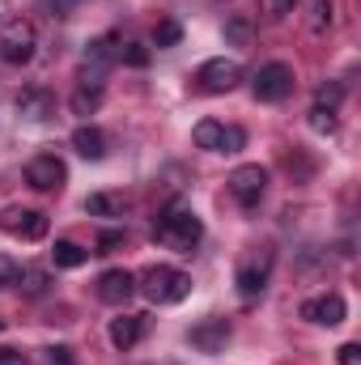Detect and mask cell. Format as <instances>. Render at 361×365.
<instances>
[{"label":"cell","mask_w":361,"mask_h":365,"mask_svg":"<svg viewBox=\"0 0 361 365\" xmlns=\"http://www.w3.org/2000/svg\"><path fill=\"white\" fill-rule=\"evenodd\" d=\"M264 4H268V13H276V17H285V13L298 9V0H264Z\"/></svg>","instance_id":"cell-34"},{"label":"cell","mask_w":361,"mask_h":365,"mask_svg":"<svg viewBox=\"0 0 361 365\" xmlns=\"http://www.w3.org/2000/svg\"><path fill=\"white\" fill-rule=\"evenodd\" d=\"M187 340H191L195 353L217 357V353H225V344H230V323H225V319H204V323H195V327L187 331Z\"/></svg>","instance_id":"cell-10"},{"label":"cell","mask_w":361,"mask_h":365,"mask_svg":"<svg viewBox=\"0 0 361 365\" xmlns=\"http://www.w3.org/2000/svg\"><path fill=\"white\" fill-rule=\"evenodd\" d=\"M243 145H247V132H243V128H234V123L221 128V145H217V153H238Z\"/></svg>","instance_id":"cell-25"},{"label":"cell","mask_w":361,"mask_h":365,"mask_svg":"<svg viewBox=\"0 0 361 365\" xmlns=\"http://www.w3.org/2000/svg\"><path fill=\"white\" fill-rule=\"evenodd\" d=\"M340 98H345V90H340V86H319V93H315V106L336 110V106H340Z\"/></svg>","instance_id":"cell-29"},{"label":"cell","mask_w":361,"mask_h":365,"mask_svg":"<svg viewBox=\"0 0 361 365\" xmlns=\"http://www.w3.org/2000/svg\"><path fill=\"white\" fill-rule=\"evenodd\" d=\"M310 128H315V132H336V110L310 106Z\"/></svg>","instance_id":"cell-28"},{"label":"cell","mask_w":361,"mask_h":365,"mask_svg":"<svg viewBox=\"0 0 361 365\" xmlns=\"http://www.w3.org/2000/svg\"><path fill=\"white\" fill-rule=\"evenodd\" d=\"M93 251H86V247H77V242H68V238H60L56 247H51V264L56 268H81V264H90Z\"/></svg>","instance_id":"cell-17"},{"label":"cell","mask_w":361,"mask_h":365,"mask_svg":"<svg viewBox=\"0 0 361 365\" xmlns=\"http://www.w3.org/2000/svg\"><path fill=\"white\" fill-rule=\"evenodd\" d=\"M73 149H77L86 162H102V158H106V132L93 128V123H81V128L73 132Z\"/></svg>","instance_id":"cell-16"},{"label":"cell","mask_w":361,"mask_h":365,"mask_svg":"<svg viewBox=\"0 0 361 365\" xmlns=\"http://www.w3.org/2000/svg\"><path fill=\"white\" fill-rule=\"evenodd\" d=\"M0 365H30V357L21 349H0Z\"/></svg>","instance_id":"cell-33"},{"label":"cell","mask_w":361,"mask_h":365,"mask_svg":"<svg viewBox=\"0 0 361 365\" xmlns=\"http://www.w3.org/2000/svg\"><path fill=\"white\" fill-rule=\"evenodd\" d=\"M119 60H123L128 68H145V64H149V47H145V43H123V47H119Z\"/></svg>","instance_id":"cell-24"},{"label":"cell","mask_w":361,"mask_h":365,"mask_svg":"<svg viewBox=\"0 0 361 365\" xmlns=\"http://www.w3.org/2000/svg\"><path fill=\"white\" fill-rule=\"evenodd\" d=\"M225 182H230V195H234L243 208H255V204L264 200V191H268V170H264V166H238Z\"/></svg>","instance_id":"cell-8"},{"label":"cell","mask_w":361,"mask_h":365,"mask_svg":"<svg viewBox=\"0 0 361 365\" xmlns=\"http://www.w3.org/2000/svg\"><path fill=\"white\" fill-rule=\"evenodd\" d=\"M251 93H255V102H285L293 93V68L285 60L260 64L255 77H251Z\"/></svg>","instance_id":"cell-3"},{"label":"cell","mask_w":361,"mask_h":365,"mask_svg":"<svg viewBox=\"0 0 361 365\" xmlns=\"http://www.w3.org/2000/svg\"><path fill=\"white\" fill-rule=\"evenodd\" d=\"M336 357H340V365H361V344H340Z\"/></svg>","instance_id":"cell-32"},{"label":"cell","mask_w":361,"mask_h":365,"mask_svg":"<svg viewBox=\"0 0 361 365\" xmlns=\"http://www.w3.org/2000/svg\"><path fill=\"white\" fill-rule=\"evenodd\" d=\"M123 238H128L123 230H102V234H98V242H93V247H98L93 255H111V251H119V247H123Z\"/></svg>","instance_id":"cell-26"},{"label":"cell","mask_w":361,"mask_h":365,"mask_svg":"<svg viewBox=\"0 0 361 365\" xmlns=\"http://www.w3.org/2000/svg\"><path fill=\"white\" fill-rule=\"evenodd\" d=\"M17 280H21V293L26 297H47V289H51V276L43 272V268H21Z\"/></svg>","instance_id":"cell-19"},{"label":"cell","mask_w":361,"mask_h":365,"mask_svg":"<svg viewBox=\"0 0 361 365\" xmlns=\"http://www.w3.org/2000/svg\"><path fill=\"white\" fill-rule=\"evenodd\" d=\"M298 314H302L306 323H315V327H340L345 314H349V306H345L340 293H319V297H306V302L298 306Z\"/></svg>","instance_id":"cell-7"},{"label":"cell","mask_w":361,"mask_h":365,"mask_svg":"<svg viewBox=\"0 0 361 365\" xmlns=\"http://www.w3.org/2000/svg\"><path fill=\"white\" fill-rule=\"evenodd\" d=\"M238 81H243V64L225 60V56L204 60L200 73H195V90L200 93H230V90H238Z\"/></svg>","instance_id":"cell-4"},{"label":"cell","mask_w":361,"mask_h":365,"mask_svg":"<svg viewBox=\"0 0 361 365\" xmlns=\"http://www.w3.org/2000/svg\"><path fill=\"white\" fill-rule=\"evenodd\" d=\"M34 47H39L34 26H30L26 17H13V21L4 26V34H0V56H4V64H30V60H34Z\"/></svg>","instance_id":"cell-5"},{"label":"cell","mask_w":361,"mask_h":365,"mask_svg":"<svg viewBox=\"0 0 361 365\" xmlns=\"http://www.w3.org/2000/svg\"><path fill=\"white\" fill-rule=\"evenodd\" d=\"M86 212L90 217H119L123 212V200L111 195V191H93L90 200H86Z\"/></svg>","instance_id":"cell-18"},{"label":"cell","mask_w":361,"mask_h":365,"mask_svg":"<svg viewBox=\"0 0 361 365\" xmlns=\"http://www.w3.org/2000/svg\"><path fill=\"white\" fill-rule=\"evenodd\" d=\"M153 238L162 242V247H171V251H191L200 238H204V225H200V217L191 212V208H183V204H171L158 221H153Z\"/></svg>","instance_id":"cell-1"},{"label":"cell","mask_w":361,"mask_h":365,"mask_svg":"<svg viewBox=\"0 0 361 365\" xmlns=\"http://www.w3.org/2000/svg\"><path fill=\"white\" fill-rule=\"evenodd\" d=\"M221 128H225V123H217V119H200V123H195V132H191V140H195L200 149L217 153V145H221Z\"/></svg>","instance_id":"cell-21"},{"label":"cell","mask_w":361,"mask_h":365,"mask_svg":"<svg viewBox=\"0 0 361 365\" xmlns=\"http://www.w3.org/2000/svg\"><path fill=\"white\" fill-rule=\"evenodd\" d=\"M68 106H73V115H81V119H90L93 110L102 106V90H90V86H81V90L68 98Z\"/></svg>","instance_id":"cell-22"},{"label":"cell","mask_w":361,"mask_h":365,"mask_svg":"<svg viewBox=\"0 0 361 365\" xmlns=\"http://www.w3.org/2000/svg\"><path fill=\"white\" fill-rule=\"evenodd\" d=\"M141 336H145V314H119V319H111V344L119 353L136 349Z\"/></svg>","instance_id":"cell-15"},{"label":"cell","mask_w":361,"mask_h":365,"mask_svg":"<svg viewBox=\"0 0 361 365\" xmlns=\"http://www.w3.org/2000/svg\"><path fill=\"white\" fill-rule=\"evenodd\" d=\"M179 43H183V26L175 17H162V21L153 26V47L166 51V47H179Z\"/></svg>","instance_id":"cell-20"},{"label":"cell","mask_w":361,"mask_h":365,"mask_svg":"<svg viewBox=\"0 0 361 365\" xmlns=\"http://www.w3.org/2000/svg\"><path fill=\"white\" fill-rule=\"evenodd\" d=\"M26 182H30L34 191H60V187L68 182V166H64L56 153H39V158H30V166H26Z\"/></svg>","instance_id":"cell-9"},{"label":"cell","mask_w":361,"mask_h":365,"mask_svg":"<svg viewBox=\"0 0 361 365\" xmlns=\"http://www.w3.org/2000/svg\"><path fill=\"white\" fill-rule=\"evenodd\" d=\"M17 115H26L30 123H47L56 115V93L43 90V86H30V90L17 93Z\"/></svg>","instance_id":"cell-12"},{"label":"cell","mask_w":361,"mask_h":365,"mask_svg":"<svg viewBox=\"0 0 361 365\" xmlns=\"http://www.w3.org/2000/svg\"><path fill=\"white\" fill-rule=\"evenodd\" d=\"M332 26V0H315L310 4V30H327Z\"/></svg>","instance_id":"cell-27"},{"label":"cell","mask_w":361,"mask_h":365,"mask_svg":"<svg viewBox=\"0 0 361 365\" xmlns=\"http://www.w3.org/2000/svg\"><path fill=\"white\" fill-rule=\"evenodd\" d=\"M225 43L247 47V43H251V21H247V17H230V21H225Z\"/></svg>","instance_id":"cell-23"},{"label":"cell","mask_w":361,"mask_h":365,"mask_svg":"<svg viewBox=\"0 0 361 365\" xmlns=\"http://www.w3.org/2000/svg\"><path fill=\"white\" fill-rule=\"evenodd\" d=\"M136 289L153 302V306H179L183 297L191 293V276L166 264H153L145 276H136Z\"/></svg>","instance_id":"cell-2"},{"label":"cell","mask_w":361,"mask_h":365,"mask_svg":"<svg viewBox=\"0 0 361 365\" xmlns=\"http://www.w3.org/2000/svg\"><path fill=\"white\" fill-rule=\"evenodd\" d=\"M47 365H77V357H73L68 344H51L47 349Z\"/></svg>","instance_id":"cell-31"},{"label":"cell","mask_w":361,"mask_h":365,"mask_svg":"<svg viewBox=\"0 0 361 365\" xmlns=\"http://www.w3.org/2000/svg\"><path fill=\"white\" fill-rule=\"evenodd\" d=\"M119 60V51H115V38L106 34V38H93L90 47H86V56H81V86H90V90H102V77H106V68Z\"/></svg>","instance_id":"cell-6"},{"label":"cell","mask_w":361,"mask_h":365,"mask_svg":"<svg viewBox=\"0 0 361 365\" xmlns=\"http://www.w3.org/2000/svg\"><path fill=\"white\" fill-rule=\"evenodd\" d=\"M268 272H272V255H264V259H247L243 268H238V297L243 302H255L264 289H268Z\"/></svg>","instance_id":"cell-11"},{"label":"cell","mask_w":361,"mask_h":365,"mask_svg":"<svg viewBox=\"0 0 361 365\" xmlns=\"http://www.w3.org/2000/svg\"><path fill=\"white\" fill-rule=\"evenodd\" d=\"M4 230L17 234L21 242H39V238H47V217L34 212V208H13V212L4 217Z\"/></svg>","instance_id":"cell-14"},{"label":"cell","mask_w":361,"mask_h":365,"mask_svg":"<svg viewBox=\"0 0 361 365\" xmlns=\"http://www.w3.org/2000/svg\"><path fill=\"white\" fill-rule=\"evenodd\" d=\"M17 259L13 255H0V289H9V284H17Z\"/></svg>","instance_id":"cell-30"},{"label":"cell","mask_w":361,"mask_h":365,"mask_svg":"<svg viewBox=\"0 0 361 365\" xmlns=\"http://www.w3.org/2000/svg\"><path fill=\"white\" fill-rule=\"evenodd\" d=\"M132 293H136V276L128 272V268H111V272L98 276V297L106 306H123Z\"/></svg>","instance_id":"cell-13"}]
</instances>
